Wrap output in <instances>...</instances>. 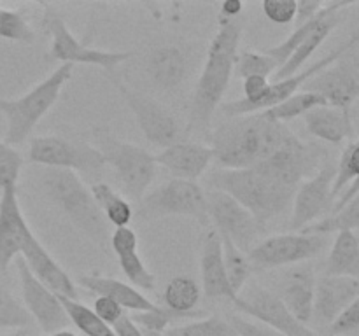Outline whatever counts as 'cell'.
I'll return each mask as SVG.
<instances>
[{"instance_id": "6da1fadb", "label": "cell", "mask_w": 359, "mask_h": 336, "mask_svg": "<svg viewBox=\"0 0 359 336\" xmlns=\"http://www.w3.org/2000/svg\"><path fill=\"white\" fill-rule=\"evenodd\" d=\"M328 150L294 135L262 163L238 170L214 168L210 189L223 191L244 205L263 227L293 205L297 189L325 164Z\"/></svg>"}, {"instance_id": "7a4b0ae2", "label": "cell", "mask_w": 359, "mask_h": 336, "mask_svg": "<svg viewBox=\"0 0 359 336\" xmlns=\"http://www.w3.org/2000/svg\"><path fill=\"white\" fill-rule=\"evenodd\" d=\"M294 136L286 122L272 121L263 112L228 118L210 132V149L217 168L238 170L269 160Z\"/></svg>"}, {"instance_id": "3957f363", "label": "cell", "mask_w": 359, "mask_h": 336, "mask_svg": "<svg viewBox=\"0 0 359 336\" xmlns=\"http://www.w3.org/2000/svg\"><path fill=\"white\" fill-rule=\"evenodd\" d=\"M242 23L238 18L219 14V28L207 49V59L196 80L189 105V130L209 132L214 114L221 107L238 58Z\"/></svg>"}, {"instance_id": "277c9868", "label": "cell", "mask_w": 359, "mask_h": 336, "mask_svg": "<svg viewBox=\"0 0 359 336\" xmlns=\"http://www.w3.org/2000/svg\"><path fill=\"white\" fill-rule=\"evenodd\" d=\"M42 188L46 198L69 219V223L79 233H83L100 251L107 252L111 247L109 223L91 191L76 172L44 168Z\"/></svg>"}, {"instance_id": "5b68a950", "label": "cell", "mask_w": 359, "mask_h": 336, "mask_svg": "<svg viewBox=\"0 0 359 336\" xmlns=\"http://www.w3.org/2000/svg\"><path fill=\"white\" fill-rule=\"evenodd\" d=\"M74 65L62 63L44 80L35 84L30 91L18 98L0 97V114L6 118V135L4 142L7 146H21L30 136L35 126L42 118L55 107L63 86L72 77Z\"/></svg>"}, {"instance_id": "8992f818", "label": "cell", "mask_w": 359, "mask_h": 336, "mask_svg": "<svg viewBox=\"0 0 359 336\" xmlns=\"http://www.w3.org/2000/svg\"><path fill=\"white\" fill-rule=\"evenodd\" d=\"M93 146L114 170L119 186L132 202L140 203L156 175V160L144 147L118 139L105 126L93 130Z\"/></svg>"}, {"instance_id": "52a82bcc", "label": "cell", "mask_w": 359, "mask_h": 336, "mask_svg": "<svg viewBox=\"0 0 359 336\" xmlns=\"http://www.w3.org/2000/svg\"><path fill=\"white\" fill-rule=\"evenodd\" d=\"M41 28L51 38L49 59H55V62L69 63V65H76V63L97 65L104 72L114 74L119 63L126 62L133 56L132 51H104V49H95L83 44L70 31L69 24L60 16L58 10L49 4H44Z\"/></svg>"}, {"instance_id": "ba28073f", "label": "cell", "mask_w": 359, "mask_h": 336, "mask_svg": "<svg viewBox=\"0 0 359 336\" xmlns=\"http://www.w3.org/2000/svg\"><path fill=\"white\" fill-rule=\"evenodd\" d=\"M28 161L44 168H60L83 175L104 172V158L93 144L62 135L34 136L28 147Z\"/></svg>"}, {"instance_id": "9c48e42d", "label": "cell", "mask_w": 359, "mask_h": 336, "mask_svg": "<svg viewBox=\"0 0 359 336\" xmlns=\"http://www.w3.org/2000/svg\"><path fill=\"white\" fill-rule=\"evenodd\" d=\"M137 214L142 219L184 216L195 219L203 227L210 224L203 188L198 182L181 178H170L151 192H146V196L140 200Z\"/></svg>"}, {"instance_id": "30bf717a", "label": "cell", "mask_w": 359, "mask_h": 336, "mask_svg": "<svg viewBox=\"0 0 359 336\" xmlns=\"http://www.w3.org/2000/svg\"><path fill=\"white\" fill-rule=\"evenodd\" d=\"M107 76L111 77V80L118 88L119 94L125 100V104L132 111L133 118H135L137 125H139L140 132L144 133L147 142L165 149V147L172 146V144L181 140V125H179L175 115L165 105H161L160 102L151 98L149 94L142 93V91L132 90L130 86H126L116 76V72L107 74Z\"/></svg>"}, {"instance_id": "8fae6325", "label": "cell", "mask_w": 359, "mask_h": 336, "mask_svg": "<svg viewBox=\"0 0 359 336\" xmlns=\"http://www.w3.org/2000/svg\"><path fill=\"white\" fill-rule=\"evenodd\" d=\"M205 198L209 220L221 237L228 238L244 254L262 241L265 227L237 200L216 189L205 191Z\"/></svg>"}, {"instance_id": "7c38bea8", "label": "cell", "mask_w": 359, "mask_h": 336, "mask_svg": "<svg viewBox=\"0 0 359 336\" xmlns=\"http://www.w3.org/2000/svg\"><path fill=\"white\" fill-rule=\"evenodd\" d=\"M358 42H359V31L358 34H354L349 41L344 42L340 48L333 49V51L328 52L325 58L318 59V62L312 63V65L307 66V69L300 70L298 74H294V76L291 77H286V79L270 83L269 88H266L265 94H263L258 102H255V104H242L241 100H233L221 105V111H223V114L226 115V118H238V115L256 114V112H265L269 111V108L276 107V105H279L280 102L287 100V98L293 97L294 93L302 91V88H304L312 77H316L318 74H321L323 70L328 69L330 65L339 62V59L342 58L351 48H354V46L358 44Z\"/></svg>"}, {"instance_id": "4fadbf2b", "label": "cell", "mask_w": 359, "mask_h": 336, "mask_svg": "<svg viewBox=\"0 0 359 336\" xmlns=\"http://www.w3.org/2000/svg\"><path fill=\"white\" fill-rule=\"evenodd\" d=\"M328 245L325 234L314 233H284L273 234L259 241L248 252V259L252 268L272 270L287 265L309 261L321 254Z\"/></svg>"}, {"instance_id": "5bb4252c", "label": "cell", "mask_w": 359, "mask_h": 336, "mask_svg": "<svg viewBox=\"0 0 359 336\" xmlns=\"http://www.w3.org/2000/svg\"><path fill=\"white\" fill-rule=\"evenodd\" d=\"M231 304L244 317L262 322V324L276 329L277 332L284 336H319L309 326L302 324L293 317V314L287 310L279 294L272 293L265 287H251L244 296L238 294L237 300Z\"/></svg>"}, {"instance_id": "9a60e30c", "label": "cell", "mask_w": 359, "mask_h": 336, "mask_svg": "<svg viewBox=\"0 0 359 336\" xmlns=\"http://www.w3.org/2000/svg\"><path fill=\"white\" fill-rule=\"evenodd\" d=\"M337 177V164L326 161L312 177L304 181L297 189L293 198V216L291 230L297 233L311 226L319 217H328L332 214L335 198H333V182Z\"/></svg>"}, {"instance_id": "2e32d148", "label": "cell", "mask_w": 359, "mask_h": 336, "mask_svg": "<svg viewBox=\"0 0 359 336\" xmlns=\"http://www.w3.org/2000/svg\"><path fill=\"white\" fill-rule=\"evenodd\" d=\"M14 262H16L18 279H20L21 286V303L30 314L32 321L44 331V335L67 329L69 317L63 310L60 298L51 289H48L41 280L35 279L21 255H18Z\"/></svg>"}, {"instance_id": "e0dca14e", "label": "cell", "mask_w": 359, "mask_h": 336, "mask_svg": "<svg viewBox=\"0 0 359 336\" xmlns=\"http://www.w3.org/2000/svg\"><path fill=\"white\" fill-rule=\"evenodd\" d=\"M340 59L312 77L302 90L321 94L326 105L351 114V107L359 98V69L354 63Z\"/></svg>"}, {"instance_id": "ac0fdd59", "label": "cell", "mask_w": 359, "mask_h": 336, "mask_svg": "<svg viewBox=\"0 0 359 336\" xmlns=\"http://www.w3.org/2000/svg\"><path fill=\"white\" fill-rule=\"evenodd\" d=\"M34 231L28 226L18 200V188L0 189V272L21 254L27 238Z\"/></svg>"}, {"instance_id": "d6986e66", "label": "cell", "mask_w": 359, "mask_h": 336, "mask_svg": "<svg viewBox=\"0 0 359 336\" xmlns=\"http://www.w3.org/2000/svg\"><path fill=\"white\" fill-rule=\"evenodd\" d=\"M20 255L25 259L28 270L34 273L35 279L41 280L56 296L79 300V287H77V284L70 279L69 273L49 254L48 248L41 244V240L34 233L27 238Z\"/></svg>"}, {"instance_id": "ffe728a7", "label": "cell", "mask_w": 359, "mask_h": 336, "mask_svg": "<svg viewBox=\"0 0 359 336\" xmlns=\"http://www.w3.org/2000/svg\"><path fill=\"white\" fill-rule=\"evenodd\" d=\"M359 296V279L325 275L316 282L312 318L323 326H332L346 308Z\"/></svg>"}, {"instance_id": "44dd1931", "label": "cell", "mask_w": 359, "mask_h": 336, "mask_svg": "<svg viewBox=\"0 0 359 336\" xmlns=\"http://www.w3.org/2000/svg\"><path fill=\"white\" fill-rule=\"evenodd\" d=\"M154 160H156V164L170 172L174 178L196 182V178H200L209 170L210 163L214 161V154L212 149L205 144L179 140L165 147L160 154L154 156Z\"/></svg>"}, {"instance_id": "7402d4cb", "label": "cell", "mask_w": 359, "mask_h": 336, "mask_svg": "<svg viewBox=\"0 0 359 336\" xmlns=\"http://www.w3.org/2000/svg\"><path fill=\"white\" fill-rule=\"evenodd\" d=\"M189 72V55L175 44L158 46L146 56V74L163 91L177 90Z\"/></svg>"}, {"instance_id": "603a6c76", "label": "cell", "mask_w": 359, "mask_h": 336, "mask_svg": "<svg viewBox=\"0 0 359 336\" xmlns=\"http://www.w3.org/2000/svg\"><path fill=\"white\" fill-rule=\"evenodd\" d=\"M200 275H202V290L207 300H226L233 303L238 294L233 293L224 272L223 244L216 230H209L203 241L202 258H200Z\"/></svg>"}, {"instance_id": "cb8c5ba5", "label": "cell", "mask_w": 359, "mask_h": 336, "mask_svg": "<svg viewBox=\"0 0 359 336\" xmlns=\"http://www.w3.org/2000/svg\"><path fill=\"white\" fill-rule=\"evenodd\" d=\"M316 282L318 279L312 266L302 265L287 270L280 284L279 298L286 304L287 310L293 314V317L305 326L312 321V314H314Z\"/></svg>"}, {"instance_id": "d4e9b609", "label": "cell", "mask_w": 359, "mask_h": 336, "mask_svg": "<svg viewBox=\"0 0 359 336\" xmlns=\"http://www.w3.org/2000/svg\"><path fill=\"white\" fill-rule=\"evenodd\" d=\"M353 6V2H328L326 7L323 9V13L319 14V20L316 23V27L312 28L311 34L307 35L304 42L297 48V51L290 56L286 63L283 66L277 69L276 80L286 79V77L294 76L302 70V66L307 63V59L321 48L323 42L328 38V35L335 30V27L340 21V10L346 9V7Z\"/></svg>"}, {"instance_id": "484cf974", "label": "cell", "mask_w": 359, "mask_h": 336, "mask_svg": "<svg viewBox=\"0 0 359 336\" xmlns=\"http://www.w3.org/2000/svg\"><path fill=\"white\" fill-rule=\"evenodd\" d=\"M74 282L77 284V287H83V289L98 294V296L111 298L125 312L128 310L133 312V314H139V312H153L158 307L156 303H153L146 294L140 293L132 284L112 279V276L79 275Z\"/></svg>"}, {"instance_id": "4316f807", "label": "cell", "mask_w": 359, "mask_h": 336, "mask_svg": "<svg viewBox=\"0 0 359 336\" xmlns=\"http://www.w3.org/2000/svg\"><path fill=\"white\" fill-rule=\"evenodd\" d=\"M309 133L316 139L325 140L333 146H342L351 142L354 136L353 118L349 112H344L332 105H321L304 115Z\"/></svg>"}, {"instance_id": "83f0119b", "label": "cell", "mask_w": 359, "mask_h": 336, "mask_svg": "<svg viewBox=\"0 0 359 336\" xmlns=\"http://www.w3.org/2000/svg\"><path fill=\"white\" fill-rule=\"evenodd\" d=\"M332 192L335 198L332 214L339 212L354 196L359 195V139L351 140L344 149L339 164H337V177L333 182Z\"/></svg>"}, {"instance_id": "f1b7e54d", "label": "cell", "mask_w": 359, "mask_h": 336, "mask_svg": "<svg viewBox=\"0 0 359 336\" xmlns=\"http://www.w3.org/2000/svg\"><path fill=\"white\" fill-rule=\"evenodd\" d=\"M325 275L359 279V237L353 231L337 233L326 261Z\"/></svg>"}, {"instance_id": "f546056e", "label": "cell", "mask_w": 359, "mask_h": 336, "mask_svg": "<svg viewBox=\"0 0 359 336\" xmlns=\"http://www.w3.org/2000/svg\"><path fill=\"white\" fill-rule=\"evenodd\" d=\"M95 202L109 224L114 227L128 226L133 219V206L121 192L116 191L107 182H95L90 188Z\"/></svg>"}, {"instance_id": "4dcf8cb0", "label": "cell", "mask_w": 359, "mask_h": 336, "mask_svg": "<svg viewBox=\"0 0 359 336\" xmlns=\"http://www.w3.org/2000/svg\"><path fill=\"white\" fill-rule=\"evenodd\" d=\"M165 307L175 312H195L202 298V287L193 276L177 275L168 280L163 290Z\"/></svg>"}, {"instance_id": "1f68e13d", "label": "cell", "mask_w": 359, "mask_h": 336, "mask_svg": "<svg viewBox=\"0 0 359 336\" xmlns=\"http://www.w3.org/2000/svg\"><path fill=\"white\" fill-rule=\"evenodd\" d=\"M205 310L195 312H175L170 310L167 307H160L158 304L156 310L153 312H139V314H132V321L139 326L140 329H146V331H156V332H165L168 328H174L179 322H189L196 321V318L205 317Z\"/></svg>"}, {"instance_id": "d6a6232c", "label": "cell", "mask_w": 359, "mask_h": 336, "mask_svg": "<svg viewBox=\"0 0 359 336\" xmlns=\"http://www.w3.org/2000/svg\"><path fill=\"white\" fill-rule=\"evenodd\" d=\"M62 301V307L65 310L69 322H72L83 335L86 336H116L114 329L102 322L93 308L86 307L79 300H70V298L58 296Z\"/></svg>"}, {"instance_id": "836d02e7", "label": "cell", "mask_w": 359, "mask_h": 336, "mask_svg": "<svg viewBox=\"0 0 359 336\" xmlns=\"http://www.w3.org/2000/svg\"><path fill=\"white\" fill-rule=\"evenodd\" d=\"M356 230H359V195L354 196L339 212L323 217L318 223H312L311 226L304 227L302 233L325 234L326 237V234L340 233V231H353L354 233Z\"/></svg>"}, {"instance_id": "e575fe53", "label": "cell", "mask_w": 359, "mask_h": 336, "mask_svg": "<svg viewBox=\"0 0 359 336\" xmlns=\"http://www.w3.org/2000/svg\"><path fill=\"white\" fill-rule=\"evenodd\" d=\"M321 105H326L325 98L321 94L302 90L298 93H294L293 97L287 98V100L280 102L276 107L265 111L263 114L269 119H272V121L286 122L298 118V115H305L309 111H312L316 107H321Z\"/></svg>"}, {"instance_id": "d590c367", "label": "cell", "mask_w": 359, "mask_h": 336, "mask_svg": "<svg viewBox=\"0 0 359 336\" xmlns=\"http://www.w3.org/2000/svg\"><path fill=\"white\" fill-rule=\"evenodd\" d=\"M221 244H223V261L228 282H230V287L233 289L235 294H241V290L244 289L249 276H251L252 265L249 262L248 254H244L241 248L235 247L228 238L221 237Z\"/></svg>"}, {"instance_id": "8d00e7d4", "label": "cell", "mask_w": 359, "mask_h": 336, "mask_svg": "<svg viewBox=\"0 0 359 336\" xmlns=\"http://www.w3.org/2000/svg\"><path fill=\"white\" fill-rule=\"evenodd\" d=\"M165 336H237V332L230 322L219 315H205L196 321L168 328Z\"/></svg>"}, {"instance_id": "74e56055", "label": "cell", "mask_w": 359, "mask_h": 336, "mask_svg": "<svg viewBox=\"0 0 359 336\" xmlns=\"http://www.w3.org/2000/svg\"><path fill=\"white\" fill-rule=\"evenodd\" d=\"M34 324L25 304L11 293L6 284L0 282V331L4 329H18L25 331Z\"/></svg>"}, {"instance_id": "f35d334b", "label": "cell", "mask_w": 359, "mask_h": 336, "mask_svg": "<svg viewBox=\"0 0 359 336\" xmlns=\"http://www.w3.org/2000/svg\"><path fill=\"white\" fill-rule=\"evenodd\" d=\"M0 38L20 44H34L35 31L20 10L0 7Z\"/></svg>"}, {"instance_id": "ab89813d", "label": "cell", "mask_w": 359, "mask_h": 336, "mask_svg": "<svg viewBox=\"0 0 359 336\" xmlns=\"http://www.w3.org/2000/svg\"><path fill=\"white\" fill-rule=\"evenodd\" d=\"M118 261L123 275L126 276V280L133 287L146 290V293H153L154 287H156V276L144 265L142 258L139 255V251L126 252V254L119 255Z\"/></svg>"}, {"instance_id": "60d3db41", "label": "cell", "mask_w": 359, "mask_h": 336, "mask_svg": "<svg viewBox=\"0 0 359 336\" xmlns=\"http://www.w3.org/2000/svg\"><path fill=\"white\" fill-rule=\"evenodd\" d=\"M279 65L273 58H270L269 55H265L263 51H244L238 55L237 65H235V70H237V76L245 79V77L251 76H259L266 77L269 79L272 74L277 72Z\"/></svg>"}, {"instance_id": "b9f144b4", "label": "cell", "mask_w": 359, "mask_h": 336, "mask_svg": "<svg viewBox=\"0 0 359 336\" xmlns=\"http://www.w3.org/2000/svg\"><path fill=\"white\" fill-rule=\"evenodd\" d=\"M23 163V156L0 140V189L18 184Z\"/></svg>"}, {"instance_id": "7bdbcfd3", "label": "cell", "mask_w": 359, "mask_h": 336, "mask_svg": "<svg viewBox=\"0 0 359 336\" xmlns=\"http://www.w3.org/2000/svg\"><path fill=\"white\" fill-rule=\"evenodd\" d=\"M262 10L273 23H293L297 18V0H263Z\"/></svg>"}, {"instance_id": "ee69618b", "label": "cell", "mask_w": 359, "mask_h": 336, "mask_svg": "<svg viewBox=\"0 0 359 336\" xmlns=\"http://www.w3.org/2000/svg\"><path fill=\"white\" fill-rule=\"evenodd\" d=\"M228 322L235 329L237 336H284L277 332L276 329L269 328V326L262 324L258 321H252L249 317H244V315L233 314Z\"/></svg>"}, {"instance_id": "f6af8a7d", "label": "cell", "mask_w": 359, "mask_h": 336, "mask_svg": "<svg viewBox=\"0 0 359 336\" xmlns=\"http://www.w3.org/2000/svg\"><path fill=\"white\" fill-rule=\"evenodd\" d=\"M359 331V296L349 307L346 308L342 315L330 326V335L332 336H346Z\"/></svg>"}, {"instance_id": "bcb514c9", "label": "cell", "mask_w": 359, "mask_h": 336, "mask_svg": "<svg viewBox=\"0 0 359 336\" xmlns=\"http://www.w3.org/2000/svg\"><path fill=\"white\" fill-rule=\"evenodd\" d=\"M111 248L118 258L126 252L139 251V237L130 226L114 227L111 233Z\"/></svg>"}, {"instance_id": "7dc6e473", "label": "cell", "mask_w": 359, "mask_h": 336, "mask_svg": "<svg viewBox=\"0 0 359 336\" xmlns=\"http://www.w3.org/2000/svg\"><path fill=\"white\" fill-rule=\"evenodd\" d=\"M93 312L98 315V318H100L102 322H105V324L111 326V328L126 314L114 300H111V298L107 296L95 298Z\"/></svg>"}, {"instance_id": "c3c4849f", "label": "cell", "mask_w": 359, "mask_h": 336, "mask_svg": "<svg viewBox=\"0 0 359 336\" xmlns=\"http://www.w3.org/2000/svg\"><path fill=\"white\" fill-rule=\"evenodd\" d=\"M270 80L266 77H259V76H251L245 77L244 79V98H238L242 104H255L258 102L259 98L265 94L266 88H269Z\"/></svg>"}, {"instance_id": "681fc988", "label": "cell", "mask_w": 359, "mask_h": 336, "mask_svg": "<svg viewBox=\"0 0 359 336\" xmlns=\"http://www.w3.org/2000/svg\"><path fill=\"white\" fill-rule=\"evenodd\" d=\"M325 7L326 2H318V0H302V2H297V18H294L297 27L314 20Z\"/></svg>"}, {"instance_id": "f907efd6", "label": "cell", "mask_w": 359, "mask_h": 336, "mask_svg": "<svg viewBox=\"0 0 359 336\" xmlns=\"http://www.w3.org/2000/svg\"><path fill=\"white\" fill-rule=\"evenodd\" d=\"M242 13L241 0H226L221 4V16L224 18H237Z\"/></svg>"}, {"instance_id": "816d5d0a", "label": "cell", "mask_w": 359, "mask_h": 336, "mask_svg": "<svg viewBox=\"0 0 359 336\" xmlns=\"http://www.w3.org/2000/svg\"><path fill=\"white\" fill-rule=\"evenodd\" d=\"M42 336H77L76 332L69 331V329H60V331L49 332V335H42Z\"/></svg>"}, {"instance_id": "f5cc1de1", "label": "cell", "mask_w": 359, "mask_h": 336, "mask_svg": "<svg viewBox=\"0 0 359 336\" xmlns=\"http://www.w3.org/2000/svg\"><path fill=\"white\" fill-rule=\"evenodd\" d=\"M144 336H165V332H156V331H146V329H142Z\"/></svg>"}, {"instance_id": "db71d44e", "label": "cell", "mask_w": 359, "mask_h": 336, "mask_svg": "<svg viewBox=\"0 0 359 336\" xmlns=\"http://www.w3.org/2000/svg\"><path fill=\"white\" fill-rule=\"evenodd\" d=\"M0 336H27V332H25V331H16V332H11V335H2V332H0Z\"/></svg>"}]
</instances>
